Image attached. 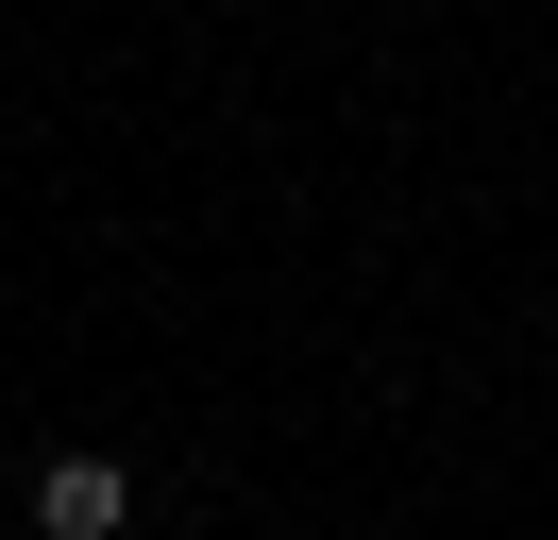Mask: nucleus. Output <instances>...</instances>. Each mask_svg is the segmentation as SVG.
<instances>
[{
    "mask_svg": "<svg viewBox=\"0 0 558 540\" xmlns=\"http://www.w3.org/2000/svg\"><path fill=\"white\" fill-rule=\"evenodd\" d=\"M119 524H136L119 456H51V472H35V540H119Z\"/></svg>",
    "mask_w": 558,
    "mask_h": 540,
    "instance_id": "1",
    "label": "nucleus"
}]
</instances>
